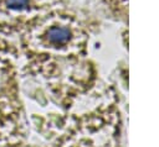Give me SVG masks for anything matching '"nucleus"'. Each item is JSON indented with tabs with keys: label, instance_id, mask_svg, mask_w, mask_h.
I'll use <instances>...</instances> for the list:
<instances>
[{
	"label": "nucleus",
	"instance_id": "nucleus-1",
	"mask_svg": "<svg viewBox=\"0 0 159 147\" xmlns=\"http://www.w3.org/2000/svg\"><path fill=\"white\" fill-rule=\"evenodd\" d=\"M46 38L53 46H63L71 41L72 31L66 26H52L46 32Z\"/></svg>",
	"mask_w": 159,
	"mask_h": 147
},
{
	"label": "nucleus",
	"instance_id": "nucleus-2",
	"mask_svg": "<svg viewBox=\"0 0 159 147\" xmlns=\"http://www.w3.org/2000/svg\"><path fill=\"white\" fill-rule=\"evenodd\" d=\"M6 4L10 9H24L29 5V0H7Z\"/></svg>",
	"mask_w": 159,
	"mask_h": 147
}]
</instances>
